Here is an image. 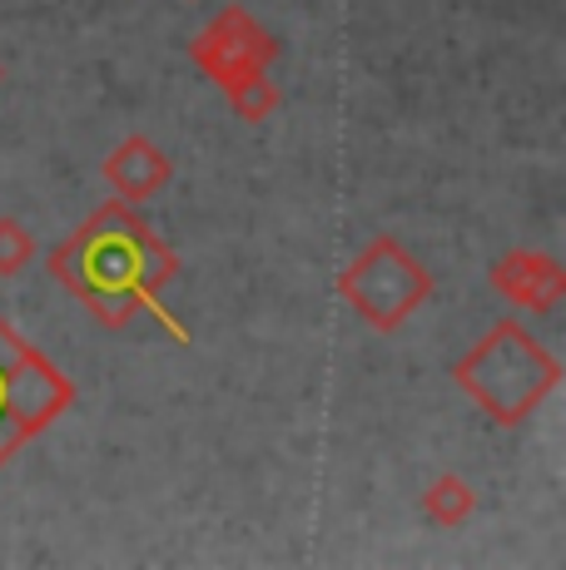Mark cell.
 <instances>
[{
	"label": "cell",
	"instance_id": "1",
	"mask_svg": "<svg viewBox=\"0 0 566 570\" xmlns=\"http://www.w3.org/2000/svg\"><path fill=\"white\" fill-rule=\"evenodd\" d=\"M46 268L110 333L149 313L159 327H169L174 343H189V327L159 303V293L179 278V258L135 204H100L60 248H50Z\"/></svg>",
	"mask_w": 566,
	"mask_h": 570
},
{
	"label": "cell",
	"instance_id": "10",
	"mask_svg": "<svg viewBox=\"0 0 566 570\" xmlns=\"http://www.w3.org/2000/svg\"><path fill=\"white\" fill-rule=\"evenodd\" d=\"M36 258V234H30L20 218H0V278H16V273L30 268Z\"/></svg>",
	"mask_w": 566,
	"mask_h": 570
},
{
	"label": "cell",
	"instance_id": "4",
	"mask_svg": "<svg viewBox=\"0 0 566 570\" xmlns=\"http://www.w3.org/2000/svg\"><path fill=\"white\" fill-rule=\"evenodd\" d=\"M339 298L363 317L373 333H398V327L432 298V273L402 238L378 234L343 263Z\"/></svg>",
	"mask_w": 566,
	"mask_h": 570
},
{
	"label": "cell",
	"instance_id": "5",
	"mask_svg": "<svg viewBox=\"0 0 566 570\" xmlns=\"http://www.w3.org/2000/svg\"><path fill=\"white\" fill-rule=\"evenodd\" d=\"M189 60L204 80H214L219 90L248 80V75H269L279 60V36L258 16H248L244 6H224L209 26L194 36Z\"/></svg>",
	"mask_w": 566,
	"mask_h": 570
},
{
	"label": "cell",
	"instance_id": "9",
	"mask_svg": "<svg viewBox=\"0 0 566 570\" xmlns=\"http://www.w3.org/2000/svg\"><path fill=\"white\" fill-rule=\"evenodd\" d=\"M228 109H234L244 125H264L269 115L279 109V85H274V70L269 75H248V80L228 85Z\"/></svg>",
	"mask_w": 566,
	"mask_h": 570
},
{
	"label": "cell",
	"instance_id": "8",
	"mask_svg": "<svg viewBox=\"0 0 566 570\" xmlns=\"http://www.w3.org/2000/svg\"><path fill=\"white\" fill-rule=\"evenodd\" d=\"M472 511H477V491H472V481H462L457 471L432 476V487L422 491V517H428V525H438V531H457Z\"/></svg>",
	"mask_w": 566,
	"mask_h": 570
},
{
	"label": "cell",
	"instance_id": "2",
	"mask_svg": "<svg viewBox=\"0 0 566 570\" xmlns=\"http://www.w3.org/2000/svg\"><path fill=\"white\" fill-rule=\"evenodd\" d=\"M452 382L477 402V412L492 426H521L552 392L562 387L557 353L527 333L517 317H497L472 347L452 363Z\"/></svg>",
	"mask_w": 566,
	"mask_h": 570
},
{
	"label": "cell",
	"instance_id": "6",
	"mask_svg": "<svg viewBox=\"0 0 566 570\" xmlns=\"http://www.w3.org/2000/svg\"><path fill=\"white\" fill-rule=\"evenodd\" d=\"M487 283L497 288V298H507L511 308L527 313H557L566 298V268L541 248H511L487 268Z\"/></svg>",
	"mask_w": 566,
	"mask_h": 570
},
{
	"label": "cell",
	"instance_id": "11",
	"mask_svg": "<svg viewBox=\"0 0 566 570\" xmlns=\"http://www.w3.org/2000/svg\"><path fill=\"white\" fill-rule=\"evenodd\" d=\"M0 80H6V65H0Z\"/></svg>",
	"mask_w": 566,
	"mask_h": 570
},
{
	"label": "cell",
	"instance_id": "3",
	"mask_svg": "<svg viewBox=\"0 0 566 570\" xmlns=\"http://www.w3.org/2000/svg\"><path fill=\"white\" fill-rule=\"evenodd\" d=\"M75 407V382L0 317V466Z\"/></svg>",
	"mask_w": 566,
	"mask_h": 570
},
{
	"label": "cell",
	"instance_id": "7",
	"mask_svg": "<svg viewBox=\"0 0 566 570\" xmlns=\"http://www.w3.org/2000/svg\"><path fill=\"white\" fill-rule=\"evenodd\" d=\"M100 179L115 189V199L145 204V199H155V194L174 179V159L149 135H129V139H119L110 155H105Z\"/></svg>",
	"mask_w": 566,
	"mask_h": 570
}]
</instances>
